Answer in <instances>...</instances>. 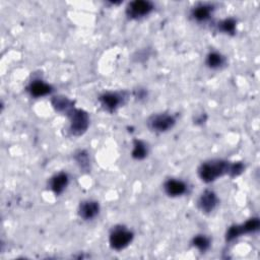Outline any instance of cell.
<instances>
[{"instance_id": "1", "label": "cell", "mask_w": 260, "mask_h": 260, "mask_svg": "<svg viewBox=\"0 0 260 260\" xmlns=\"http://www.w3.org/2000/svg\"><path fill=\"white\" fill-rule=\"evenodd\" d=\"M232 161L222 158H212L201 162L197 169V175L199 179L210 184L223 176H229L231 174Z\"/></svg>"}, {"instance_id": "2", "label": "cell", "mask_w": 260, "mask_h": 260, "mask_svg": "<svg viewBox=\"0 0 260 260\" xmlns=\"http://www.w3.org/2000/svg\"><path fill=\"white\" fill-rule=\"evenodd\" d=\"M64 115L69 119L68 132L71 136H82L89 127V115L83 109L76 108L75 105L71 107Z\"/></svg>"}, {"instance_id": "3", "label": "cell", "mask_w": 260, "mask_h": 260, "mask_svg": "<svg viewBox=\"0 0 260 260\" xmlns=\"http://www.w3.org/2000/svg\"><path fill=\"white\" fill-rule=\"evenodd\" d=\"M129 95V92L126 90H109L101 93L98 102L105 112L113 114L126 104Z\"/></svg>"}, {"instance_id": "4", "label": "cell", "mask_w": 260, "mask_h": 260, "mask_svg": "<svg viewBox=\"0 0 260 260\" xmlns=\"http://www.w3.org/2000/svg\"><path fill=\"white\" fill-rule=\"evenodd\" d=\"M259 229H260L259 218L257 216L250 217L242 223L230 225L226 229V232L224 234V240L226 243H232L245 235L257 233Z\"/></svg>"}, {"instance_id": "5", "label": "cell", "mask_w": 260, "mask_h": 260, "mask_svg": "<svg viewBox=\"0 0 260 260\" xmlns=\"http://www.w3.org/2000/svg\"><path fill=\"white\" fill-rule=\"evenodd\" d=\"M133 239L134 233L132 230L124 224H117L110 231L109 245L115 251H122L132 243Z\"/></svg>"}, {"instance_id": "6", "label": "cell", "mask_w": 260, "mask_h": 260, "mask_svg": "<svg viewBox=\"0 0 260 260\" xmlns=\"http://www.w3.org/2000/svg\"><path fill=\"white\" fill-rule=\"evenodd\" d=\"M177 123V118L169 112L155 113L146 120L147 128L154 133H166L173 129Z\"/></svg>"}, {"instance_id": "7", "label": "cell", "mask_w": 260, "mask_h": 260, "mask_svg": "<svg viewBox=\"0 0 260 260\" xmlns=\"http://www.w3.org/2000/svg\"><path fill=\"white\" fill-rule=\"evenodd\" d=\"M155 6L151 1L133 0L127 4L125 8V14L131 20H140L151 14Z\"/></svg>"}, {"instance_id": "8", "label": "cell", "mask_w": 260, "mask_h": 260, "mask_svg": "<svg viewBox=\"0 0 260 260\" xmlns=\"http://www.w3.org/2000/svg\"><path fill=\"white\" fill-rule=\"evenodd\" d=\"M218 204L219 198L217 194L211 189H205L202 191L197 199V207L204 214L213 212L217 208Z\"/></svg>"}, {"instance_id": "9", "label": "cell", "mask_w": 260, "mask_h": 260, "mask_svg": "<svg viewBox=\"0 0 260 260\" xmlns=\"http://www.w3.org/2000/svg\"><path fill=\"white\" fill-rule=\"evenodd\" d=\"M165 194L172 198H178L186 195L189 191V185L182 179L169 178L162 184Z\"/></svg>"}, {"instance_id": "10", "label": "cell", "mask_w": 260, "mask_h": 260, "mask_svg": "<svg viewBox=\"0 0 260 260\" xmlns=\"http://www.w3.org/2000/svg\"><path fill=\"white\" fill-rule=\"evenodd\" d=\"M215 6L209 2H199L190 10V17L197 23H205L213 15Z\"/></svg>"}, {"instance_id": "11", "label": "cell", "mask_w": 260, "mask_h": 260, "mask_svg": "<svg viewBox=\"0 0 260 260\" xmlns=\"http://www.w3.org/2000/svg\"><path fill=\"white\" fill-rule=\"evenodd\" d=\"M101 211L100 202L93 199H85L80 201L77 207L78 216L85 221L93 220Z\"/></svg>"}, {"instance_id": "12", "label": "cell", "mask_w": 260, "mask_h": 260, "mask_svg": "<svg viewBox=\"0 0 260 260\" xmlns=\"http://www.w3.org/2000/svg\"><path fill=\"white\" fill-rule=\"evenodd\" d=\"M53 90V86L41 78L32 79L26 86V92L32 99H40L50 95Z\"/></svg>"}, {"instance_id": "13", "label": "cell", "mask_w": 260, "mask_h": 260, "mask_svg": "<svg viewBox=\"0 0 260 260\" xmlns=\"http://www.w3.org/2000/svg\"><path fill=\"white\" fill-rule=\"evenodd\" d=\"M70 182L69 175L66 172H58L54 174L48 182V187L56 196H60L67 189Z\"/></svg>"}, {"instance_id": "14", "label": "cell", "mask_w": 260, "mask_h": 260, "mask_svg": "<svg viewBox=\"0 0 260 260\" xmlns=\"http://www.w3.org/2000/svg\"><path fill=\"white\" fill-rule=\"evenodd\" d=\"M205 65L209 69L217 70L222 68L226 63V58L218 51H209L205 56Z\"/></svg>"}, {"instance_id": "15", "label": "cell", "mask_w": 260, "mask_h": 260, "mask_svg": "<svg viewBox=\"0 0 260 260\" xmlns=\"http://www.w3.org/2000/svg\"><path fill=\"white\" fill-rule=\"evenodd\" d=\"M73 159L75 160L80 172H83V173L90 172V170H91L90 156L86 149H77L73 153Z\"/></svg>"}, {"instance_id": "16", "label": "cell", "mask_w": 260, "mask_h": 260, "mask_svg": "<svg viewBox=\"0 0 260 260\" xmlns=\"http://www.w3.org/2000/svg\"><path fill=\"white\" fill-rule=\"evenodd\" d=\"M51 105L57 113H61L64 115L71 107L74 106V102L68 96L57 94L51 98Z\"/></svg>"}, {"instance_id": "17", "label": "cell", "mask_w": 260, "mask_h": 260, "mask_svg": "<svg viewBox=\"0 0 260 260\" xmlns=\"http://www.w3.org/2000/svg\"><path fill=\"white\" fill-rule=\"evenodd\" d=\"M149 152L148 145L145 141L142 139L135 138L132 141V150H131V156L135 160H142L147 157Z\"/></svg>"}, {"instance_id": "18", "label": "cell", "mask_w": 260, "mask_h": 260, "mask_svg": "<svg viewBox=\"0 0 260 260\" xmlns=\"http://www.w3.org/2000/svg\"><path fill=\"white\" fill-rule=\"evenodd\" d=\"M237 20L234 17H226L219 20L215 27L216 30L220 34H224L228 36H235L237 34Z\"/></svg>"}, {"instance_id": "19", "label": "cell", "mask_w": 260, "mask_h": 260, "mask_svg": "<svg viewBox=\"0 0 260 260\" xmlns=\"http://www.w3.org/2000/svg\"><path fill=\"white\" fill-rule=\"evenodd\" d=\"M191 246L203 254L210 249L211 239L207 235L197 234L191 239Z\"/></svg>"}, {"instance_id": "20", "label": "cell", "mask_w": 260, "mask_h": 260, "mask_svg": "<svg viewBox=\"0 0 260 260\" xmlns=\"http://www.w3.org/2000/svg\"><path fill=\"white\" fill-rule=\"evenodd\" d=\"M134 96L138 100H143L147 96V91L145 88H137L134 91Z\"/></svg>"}]
</instances>
